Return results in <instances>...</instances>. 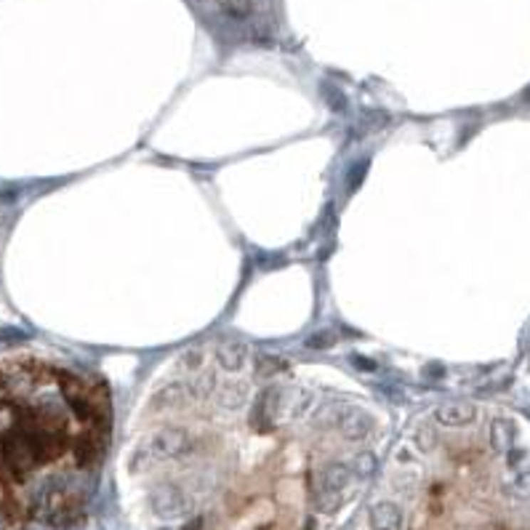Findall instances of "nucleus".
I'll return each instance as SVG.
<instances>
[{
  "mask_svg": "<svg viewBox=\"0 0 530 530\" xmlns=\"http://www.w3.org/2000/svg\"><path fill=\"white\" fill-rule=\"evenodd\" d=\"M528 416H530V408H528Z\"/></svg>",
  "mask_w": 530,
  "mask_h": 530,
  "instance_id": "393cba45",
  "label": "nucleus"
},
{
  "mask_svg": "<svg viewBox=\"0 0 530 530\" xmlns=\"http://www.w3.org/2000/svg\"><path fill=\"white\" fill-rule=\"evenodd\" d=\"M200 360H203V355H200L197 349H192V352H187V355H184V363H187L189 368H197V365H200Z\"/></svg>",
  "mask_w": 530,
  "mask_h": 530,
  "instance_id": "4be33fe9",
  "label": "nucleus"
},
{
  "mask_svg": "<svg viewBox=\"0 0 530 530\" xmlns=\"http://www.w3.org/2000/svg\"><path fill=\"white\" fill-rule=\"evenodd\" d=\"M192 448V437L184 429L168 427L163 432H157L152 440V453L157 459H179L187 450Z\"/></svg>",
  "mask_w": 530,
  "mask_h": 530,
  "instance_id": "f03ea898",
  "label": "nucleus"
},
{
  "mask_svg": "<svg viewBox=\"0 0 530 530\" xmlns=\"http://www.w3.org/2000/svg\"><path fill=\"white\" fill-rule=\"evenodd\" d=\"M219 6H222V11H224L229 19L237 21L248 19L254 14V3L251 0H219Z\"/></svg>",
  "mask_w": 530,
  "mask_h": 530,
  "instance_id": "9b49d317",
  "label": "nucleus"
},
{
  "mask_svg": "<svg viewBox=\"0 0 530 530\" xmlns=\"http://www.w3.org/2000/svg\"><path fill=\"white\" fill-rule=\"evenodd\" d=\"M416 445L421 450H432V448H435V429H432V427H418Z\"/></svg>",
  "mask_w": 530,
  "mask_h": 530,
  "instance_id": "a211bd4d",
  "label": "nucleus"
},
{
  "mask_svg": "<svg viewBox=\"0 0 530 530\" xmlns=\"http://www.w3.org/2000/svg\"><path fill=\"white\" fill-rule=\"evenodd\" d=\"M378 469V459L373 456V453H360V456H355V464H352V472H355L357 477H373Z\"/></svg>",
  "mask_w": 530,
  "mask_h": 530,
  "instance_id": "f8f14e48",
  "label": "nucleus"
},
{
  "mask_svg": "<svg viewBox=\"0 0 530 530\" xmlns=\"http://www.w3.org/2000/svg\"><path fill=\"white\" fill-rule=\"evenodd\" d=\"M370 528L373 530H400L402 528V511L392 501H381L370 509Z\"/></svg>",
  "mask_w": 530,
  "mask_h": 530,
  "instance_id": "423d86ee",
  "label": "nucleus"
},
{
  "mask_svg": "<svg viewBox=\"0 0 530 530\" xmlns=\"http://www.w3.org/2000/svg\"><path fill=\"white\" fill-rule=\"evenodd\" d=\"M349 479H352V467L341 464V461H331L317 474V490H333V493H338L341 488H347Z\"/></svg>",
  "mask_w": 530,
  "mask_h": 530,
  "instance_id": "39448f33",
  "label": "nucleus"
},
{
  "mask_svg": "<svg viewBox=\"0 0 530 530\" xmlns=\"http://www.w3.org/2000/svg\"><path fill=\"white\" fill-rule=\"evenodd\" d=\"M326 93H328L326 102H328V107H331V110H336V113H341V110L347 107V102H344V96H341V91H336V88H333V91H326Z\"/></svg>",
  "mask_w": 530,
  "mask_h": 530,
  "instance_id": "412c9836",
  "label": "nucleus"
},
{
  "mask_svg": "<svg viewBox=\"0 0 530 530\" xmlns=\"http://www.w3.org/2000/svg\"><path fill=\"white\" fill-rule=\"evenodd\" d=\"M352 363L360 368H376V363H370V360H363V357H352Z\"/></svg>",
  "mask_w": 530,
  "mask_h": 530,
  "instance_id": "5701e85b",
  "label": "nucleus"
},
{
  "mask_svg": "<svg viewBox=\"0 0 530 530\" xmlns=\"http://www.w3.org/2000/svg\"><path fill=\"white\" fill-rule=\"evenodd\" d=\"M96 459H99V442L96 440L85 435L75 442V464L78 467H91Z\"/></svg>",
  "mask_w": 530,
  "mask_h": 530,
  "instance_id": "1a4fd4ad",
  "label": "nucleus"
},
{
  "mask_svg": "<svg viewBox=\"0 0 530 530\" xmlns=\"http://www.w3.org/2000/svg\"><path fill=\"white\" fill-rule=\"evenodd\" d=\"M490 440H493V448L496 450H509L511 440H514V429H511L509 421L496 418V421H493V429H490Z\"/></svg>",
  "mask_w": 530,
  "mask_h": 530,
  "instance_id": "9d476101",
  "label": "nucleus"
},
{
  "mask_svg": "<svg viewBox=\"0 0 530 530\" xmlns=\"http://www.w3.org/2000/svg\"><path fill=\"white\" fill-rule=\"evenodd\" d=\"M189 387H192V392L197 395V398H208V395L214 392V387H216L214 373H200V376L194 378Z\"/></svg>",
  "mask_w": 530,
  "mask_h": 530,
  "instance_id": "4468645a",
  "label": "nucleus"
},
{
  "mask_svg": "<svg viewBox=\"0 0 530 530\" xmlns=\"http://www.w3.org/2000/svg\"><path fill=\"white\" fill-rule=\"evenodd\" d=\"M474 416H477V408L472 402H442L435 410V418L442 427H467L474 421Z\"/></svg>",
  "mask_w": 530,
  "mask_h": 530,
  "instance_id": "20e7f679",
  "label": "nucleus"
},
{
  "mask_svg": "<svg viewBox=\"0 0 530 530\" xmlns=\"http://www.w3.org/2000/svg\"><path fill=\"white\" fill-rule=\"evenodd\" d=\"M179 398H182V384H168V387H163V392H160V402H163V405H176Z\"/></svg>",
  "mask_w": 530,
  "mask_h": 530,
  "instance_id": "6ab92c4d",
  "label": "nucleus"
},
{
  "mask_svg": "<svg viewBox=\"0 0 530 530\" xmlns=\"http://www.w3.org/2000/svg\"><path fill=\"white\" fill-rule=\"evenodd\" d=\"M511 493L517 499H530V472H520L511 482Z\"/></svg>",
  "mask_w": 530,
  "mask_h": 530,
  "instance_id": "2eb2a0df",
  "label": "nucleus"
},
{
  "mask_svg": "<svg viewBox=\"0 0 530 530\" xmlns=\"http://www.w3.org/2000/svg\"><path fill=\"white\" fill-rule=\"evenodd\" d=\"M338 432L349 442H360V440H365L373 432V418L355 408L341 410V416H338Z\"/></svg>",
  "mask_w": 530,
  "mask_h": 530,
  "instance_id": "7ed1b4c3",
  "label": "nucleus"
},
{
  "mask_svg": "<svg viewBox=\"0 0 530 530\" xmlns=\"http://www.w3.org/2000/svg\"><path fill=\"white\" fill-rule=\"evenodd\" d=\"M184 530H200V520H194L192 525H189V528H184Z\"/></svg>",
  "mask_w": 530,
  "mask_h": 530,
  "instance_id": "b1692460",
  "label": "nucleus"
},
{
  "mask_svg": "<svg viewBox=\"0 0 530 530\" xmlns=\"http://www.w3.org/2000/svg\"><path fill=\"white\" fill-rule=\"evenodd\" d=\"M245 360H248V347L243 341H227L219 347V363L227 370H240L245 365Z\"/></svg>",
  "mask_w": 530,
  "mask_h": 530,
  "instance_id": "0eeeda50",
  "label": "nucleus"
},
{
  "mask_svg": "<svg viewBox=\"0 0 530 530\" xmlns=\"http://www.w3.org/2000/svg\"><path fill=\"white\" fill-rule=\"evenodd\" d=\"M277 405H280V389H277V387L266 389L264 395L259 398V402H256V408H254L256 424H259V421H272V418L277 416Z\"/></svg>",
  "mask_w": 530,
  "mask_h": 530,
  "instance_id": "6e6552de",
  "label": "nucleus"
},
{
  "mask_svg": "<svg viewBox=\"0 0 530 530\" xmlns=\"http://www.w3.org/2000/svg\"><path fill=\"white\" fill-rule=\"evenodd\" d=\"M315 501H317V509L326 511V514H331V511L338 509V504H341V499H338V493H333V490H317L315 493Z\"/></svg>",
  "mask_w": 530,
  "mask_h": 530,
  "instance_id": "ddd939ff",
  "label": "nucleus"
},
{
  "mask_svg": "<svg viewBox=\"0 0 530 530\" xmlns=\"http://www.w3.org/2000/svg\"><path fill=\"white\" fill-rule=\"evenodd\" d=\"M150 506H152L155 514L163 517V520H179V517H184V514L189 511V501H187L182 488H176L171 482H163V485H157V488L152 490Z\"/></svg>",
  "mask_w": 530,
  "mask_h": 530,
  "instance_id": "f257e3e1",
  "label": "nucleus"
},
{
  "mask_svg": "<svg viewBox=\"0 0 530 530\" xmlns=\"http://www.w3.org/2000/svg\"><path fill=\"white\" fill-rule=\"evenodd\" d=\"M280 368H283V360L261 355L259 357V368H256V373H259V376H272V373H277Z\"/></svg>",
  "mask_w": 530,
  "mask_h": 530,
  "instance_id": "dca6fc26",
  "label": "nucleus"
},
{
  "mask_svg": "<svg viewBox=\"0 0 530 530\" xmlns=\"http://www.w3.org/2000/svg\"><path fill=\"white\" fill-rule=\"evenodd\" d=\"M365 171H368V163H365V160H363V163H357V171H355V168L349 171V179H347V182H349V192L360 187V182H363V176H365Z\"/></svg>",
  "mask_w": 530,
  "mask_h": 530,
  "instance_id": "aec40b11",
  "label": "nucleus"
},
{
  "mask_svg": "<svg viewBox=\"0 0 530 530\" xmlns=\"http://www.w3.org/2000/svg\"><path fill=\"white\" fill-rule=\"evenodd\" d=\"M333 344H336V336H333V333H328V331H323V333H315V336L306 338V347H309V349L333 347Z\"/></svg>",
  "mask_w": 530,
  "mask_h": 530,
  "instance_id": "f3484780",
  "label": "nucleus"
}]
</instances>
